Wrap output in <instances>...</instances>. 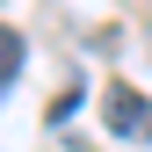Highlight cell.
I'll list each match as a JSON object with an SVG mask.
<instances>
[{
	"mask_svg": "<svg viewBox=\"0 0 152 152\" xmlns=\"http://www.w3.org/2000/svg\"><path fill=\"white\" fill-rule=\"evenodd\" d=\"M109 130H116V138H152V102L138 87H116V94H109Z\"/></svg>",
	"mask_w": 152,
	"mask_h": 152,
	"instance_id": "cell-1",
	"label": "cell"
},
{
	"mask_svg": "<svg viewBox=\"0 0 152 152\" xmlns=\"http://www.w3.org/2000/svg\"><path fill=\"white\" fill-rule=\"evenodd\" d=\"M22 72V29H0V87Z\"/></svg>",
	"mask_w": 152,
	"mask_h": 152,
	"instance_id": "cell-2",
	"label": "cell"
}]
</instances>
